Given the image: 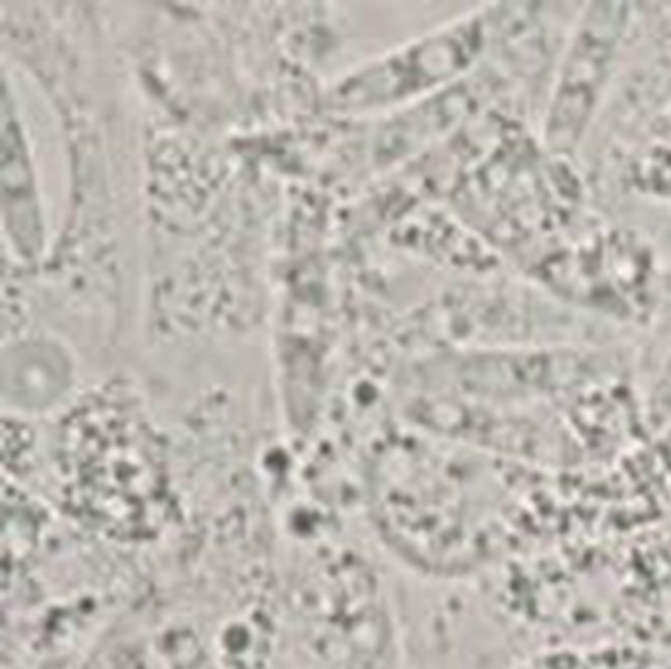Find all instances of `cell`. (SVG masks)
<instances>
[{
  "mask_svg": "<svg viewBox=\"0 0 671 669\" xmlns=\"http://www.w3.org/2000/svg\"><path fill=\"white\" fill-rule=\"evenodd\" d=\"M366 510L382 546L406 567L461 577L488 557L500 490L485 467L457 451L398 441L370 463Z\"/></svg>",
  "mask_w": 671,
  "mask_h": 669,
  "instance_id": "6da1fadb",
  "label": "cell"
},
{
  "mask_svg": "<svg viewBox=\"0 0 671 669\" xmlns=\"http://www.w3.org/2000/svg\"><path fill=\"white\" fill-rule=\"evenodd\" d=\"M485 42V12L461 18L345 75L329 91L327 107L359 115L420 99L463 75Z\"/></svg>",
  "mask_w": 671,
  "mask_h": 669,
  "instance_id": "7a4b0ae2",
  "label": "cell"
},
{
  "mask_svg": "<svg viewBox=\"0 0 671 669\" xmlns=\"http://www.w3.org/2000/svg\"><path fill=\"white\" fill-rule=\"evenodd\" d=\"M616 14L605 4L591 12V22L575 40L557 87L553 113L549 115L548 138L553 148H569L583 132L589 111L607 77L616 44Z\"/></svg>",
  "mask_w": 671,
  "mask_h": 669,
  "instance_id": "3957f363",
  "label": "cell"
}]
</instances>
